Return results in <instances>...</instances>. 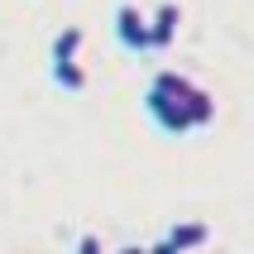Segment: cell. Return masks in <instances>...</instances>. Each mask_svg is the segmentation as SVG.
Masks as SVG:
<instances>
[{
  "label": "cell",
  "instance_id": "cell-7",
  "mask_svg": "<svg viewBox=\"0 0 254 254\" xmlns=\"http://www.w3.org/2000/svg\"><path fill=\"white\" fill-rule=\"evenodd\" d=\"M149 254H183L173 240H158V245H149Z\"/></svg>",
  "mask_w": 254,
  "mask_h": 254
},
{
  "label": "cell",
  "instance_id": "cell-5",
  "mask_svg": "<svg viewBox=\"0 0 254 254\" xmlns=\"http://www.w3.org/2000/svg\"><path fill=\"white\" fill-rule=\"evenodd\" d=\"M163 240H173V245H178V250H183V254H197L201 245L211 240V230L201 226V221H178V226H173L168 235H163Z\"/></svg>",
  "mask_w": 254,
  "mask_h": 254
},
{
  "label": "cell",
  "instance_id": "cell-8",
  "mask_svg": "<svg viewBox=\"0 0 254 254\" xmlns=\"http://www.w3.org/2000/svg\"><path fill=\"white\" fill-rule=\"evenodd\" d=\"M115 254H149L144 245H125V250H115Z\"/></svg>",
  "mask_w": 254,
  "mask_h": 254
},
{
  "label": "cell",
  "instance_id": "cell-6",
  "mask_svg": "<svg viewBox=\"0 0 254 254\" xmlns=\"http://www.w3.org/2000/svg\"><path fill=\"white\" fill-rule=\"evenodd\" d=\"M77 254H101V240L96 235H82V240H77Z\"/></svg>",
  "mask_w": 254,
  "mask_h": 254
},
{
  "label": "cell",
  "instance_id": "cell-3",
  "mask_svg": "<svg viewBox=\"0 0 254 254\" xmlns=\"http://www.w3.org/2000/svg\"><path fill=\"white\" fill-rule=\"evenodd\" d=\"M115 39L125 43L129 53H149V48H154V24H149L134 5H120V10H115Z\"/></svg>",
  "mask_w": 254,
  "mask_h": 254
},
{
  "label": "cell",
  "instance_id": "cell-2",
  "mask_svg": "<svg viewBox=\"0 0 254 254\" xmlns=\"http://www.w3.org/2000/svg\"><path fill=\"white\" fill-rule=\"evenodd\" d=\"M77 48H82V29L67 24L53 39V82L63 86V91H82L86 86V72L77 67Z\"/></svg>",
  "mask_w": 254,
  "mask_h": 254
},
{
  "label": "cell",
  "instance_id": "cell-1",
  "mask_svg": "<svg viewBox=\"0 0 254 254\" xmlns=\"http://www.w3.org/2000/svg\"><path fill=\"white\" fill-rule=\"evenodd\" d=\"M144 111L163 134H192V129H206L216 120V101L211 91H201L197 82H187L183 72H154V82L144 91Z\"/></svg>",
  "mask_w": 254,
  "mask_h": 254
},
{
  "label": "cell",
  "instance_id": "cell-4",
  "mask_svg": "<svg viewBox=\"0 0 254 254\" xmlns=\"http://www.w3.org/2000/svg\"><path fill=\"white\" fill-rule=\"evenodd\" d=\"M154 24V53H163V48H173V39H178V24H183V10L178 5H158V14L149 19Z\"/></svg>",
  "mask_w": 254,
  "mask_h": 254
}]
</instances>
